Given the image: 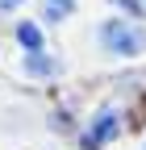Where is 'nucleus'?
Here are the masks:
<instances>
[{
  "mask_svg": "<svg viewBox=\"0 0 146 150\" xmlns=\"http://www.w3.org/2000/svg\"><path fill=\"white\" fill-rule=\"evenodd\" d=\"M121 134V108L117 104H100L96 112H92V121L84 125V134H79V146L84 150H100V146H108Z\"/></svg>",
  "mask_w": 146,
  "mask_h": 150,
  "instance_id": "nucleus-2",
  "label": "nucleus"
},
{
  "mask_svg": "<svg viewBox=\"0 0 146 150\" xmlns=\"http://www.w3.org/2000/svg\"><path fill=\"white\" fill-rule=\"evenodd\" d=\"M96 42L104 46V54H113V59H138L146 50V29L134 17H108L96 29Z\"/></svg>",
  "mask_w": 146,
  "mask_h": 150,
  "instance_id": "nucleus-1",
  "label": "nucleus"
},
{
  "mask_svg": "<svg viewBox=\"0 0 146 150\" xmlns=\"http://www.w3.org/2000/svg\"><path fill=\"white\" fill-rule=\"evenodd\" d=\"M21 0H0V13H9V8H17Z\"/></svg>",
  "mask_w": 146,
  "mask_h": 150,
  "instance_id": "nucleus-6",
  "label": "nucleus"
},
{
  "mask_svg": "<svg viewBox=\"0 0 146 150\" xmlns=\"http://www.w3.org/2000/svg\"><path fill=\"white\" fill-rule=\"evenodd\" d=\"M71 13H75V0H42V21L50 25H63Z\"/></svg>",
  "mask_w": 146,
  "mask_h": 150,
  "instance_id": "nucleus-4",
  "label": "nucleus"
},
{
  "mask_svg": "<svg viewBox=\"0 0 146 150\" xmlns=\"http://www.w3.org/2000/svg\"><path fill=\"white\" fill-rule=\"evenodd\" d=\"M17 42L25 46V54L42 50V25H33V21H17Z\"/></svg>",
  "mask_w": 146,
  "mask_h": 150,
  "instance_id": "nucleus-5",
  "label": "nucleus"
},
{
  "mask_svg": "<svg viewBox=\"0 0 146 150\" xmlns=\"http://www.w3.org/2000/svg\"><path fill=\"white\" fill-rule=\"evenodd\" d=\"M121 4H130V8H138V0H121Z\"/></svg>",
  "mask_w": 146,
  "mask_h": 150,
  "instance_id": "nucleus-7",
  "label": "nucleus"
},
{
  "mask_svg": "<svg viewBox=\"0 0 146 150\" xmlns=\"http://www.w3.org/2000/svg\"><path fill=\"white\" fill-rule=\"evenodd\" d=\"M21 71L29 75V79H50V75H59V71H63V63L54 59V54H46V50H33V54H25Z\"/></svg>",
  "mask_w": 146,
  "mask_h": 150,
  "instance_id": "nucleus-3",
  "label": "nucleus"
}]
</instances>
